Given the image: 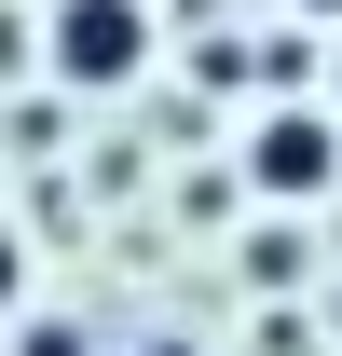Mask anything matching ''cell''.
Returning <instances> with one entry per match:
<instances>
[{"instance_id":"obj_1","label":"cell","mask_w":342,"mask_h":356,"mask_svg":"<svg viewBox=\"0 0 342 356\" xmlns=\"http://www.w3.org/2000/svg\"><path fill=\"white\" fill-rule=\"evenodd\" d=\"M42 55H55L69 96H124L137 69H151V0H55Z\"/></svg>"},{"instance_id":"obj_2","label":"cell","mask_w":342,"mask_h":356,"mask_svg":"<svg viewBox=\"0 0 342 356\" xmlns=\"http://www.w3.org/2000/svg\"><path fill=\"white\" fill-rule=\"evenodd\" d=\"M247 192H274V206H315V192H342V124L301 96V110H274V124L247 137Z\"/></svg>"},{"instance_id":"obj_3","label":"cell","mask_w":342,"mask_h":356,"mask_svg":"<svg viewBox=\"0 0 342 356\" xmlns=\"http://www.w3.org/2000/svg\"><path fill=\"white\" fill-rule=\"evenodd\" d=\"M260 83H274V96L301 110V96H315V28H288V42H260Z\"/></svg>"},{"instance_id":"obj_4","label":"cell","mask_w":342,"mask_h":356,"mask_svg":"<svg viewBox=\"0 0 342 356\" xmlns=\"http://www.w3.org/2000/svg\"><path fill=\"white\" fill-rule=\"evenodd\" d=\"M14 356H96V343H83V315H28V343H14Z\"/></svg>"},{"instance_id":"obj_5","label":"cell","mask_w":342,"mask_h":356,"mask_svg":"<svg viewBox=\"0 0 342 356\" xmlns=\"http://www.w3.org/2000/svg\"><path fill=\"white\" fill-rule=\"evenodd\" d=\"M28 302V247H14V233H0V315Z\"/></svg>"},{"instance_id":"obj_6","label":"cell","mask_w":342,"mask_h":356,"mask_svg":"<svg viewBox=\"0 0 342 356\" xmlns=\"http://www.w3.org/2000/svg\"><path fill=\"white\" fill-rule=\"evenodd\" d=\"M274 14H301V28H342V0H274Z\"/></svg>"},{"instance_id":"obj_7","label":"cell","mask_w":342,"mask_h":356,"mask_svg":"<svg viewBox=\"0 0 342 356\" xmlns=\"http://www.w3.org/2000/svg\"><path fill=\"white\" fill-rule=\"evenodd\" d=\"M329 96H342V69H329Z\"/></svg>"}]
</instances>
